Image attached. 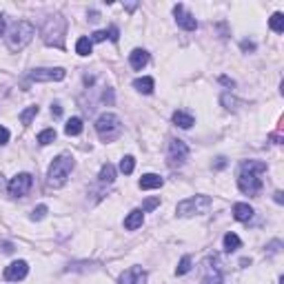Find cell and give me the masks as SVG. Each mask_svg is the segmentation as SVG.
<instances>
[{"mask_svg":"<svg viewBox=\"0 0 284 284\" xmlns=\"http://www.w3.org/2000/svg\"><path fill=\"white\" fill-rule=\"evenodd\" d=\"M267 171V162L260 160H244L240 167V176H238V189L247 196H258L262 191V180L258 176Z\"/></svg>","mask_w":284,"mask_h":284,"instance_id":"cell-1","label":"cell"},{"mask_svg":"<svg viewBox=\"0 0 284 284\" xmlns=\"http://www.w3.org/2000/svg\"><path fill=\"white\" fill-rule=\"evenodd\" d=\"M73 169H75L73 155L60 153L58 158H54V162H51V167H49V173H47V187H49V189L65 187Z\"/></svg>","mask_w":284,"mask_h":284,"instance_id":"cell-2","label":"cell"},{"mask_svg":"<svg viewBox=\"0 0 284 284\" xmlns=\"http://www.w3.org/2000/svg\"><path fill=\"white\" fill-rule=\"evenodd\" d=\"M42 40H45V45L49 47H58V49H63L65 47V34H67V18L60 16V13H56V16L47 18V22L42 25Z\"/></svg>","mask_w":284,"mask_h":284,"instance_id":"cell-3","label":"cell"},{"mask_svg":"<svg viewBox=\"0 0 284 284\" xmlns=\"http://www.w3.org/2000/svg\"><path fill=\"white\" fill-rule=\"evenodd\" d=\"M34 36H36V29H34L31 22H27V20L13 22L7 31V49L9 51H22L31 42Z\"/></svg>","mask_w":284,"mask_h":284,"instance_id":"cell-4","label":"cell"},{"mask_svg":"<svg viewBox=\"0 0 284 284\" xmlns=\"http://www.w3.org/2000/svg\"><path fill=\"white\" fill-rule=\"evenodd\" d=\"M96 131L102 142H113L122 136V122L116 113H102L96 120Z\"/></svg>","mask_w":284,"mask_h":284,"instance_id":"cell-5","label":"cell"},{"mask_svg":"<svg viewBox=\"0 0 284 284\" xmlns=\"http://www.w3.org/2000/svg\"><path fill=\"white\" fill-rule=\"evenodd\" d=\"M213 200L211 196H193V198H187V200L178 202L176 207V213L180 217H191V215H205L207 211L211 209Z\"/></svg>","mask_w":284,"mask_h":284,"instance_id":"cell-6","label":"cell"},{"mask_svg":"<svg viewBox=\"0 0 284 284\" xmlns=\"http://www.w3.org/2000/svg\"><path fill=\"white\" fill-rule=\"evenodd\" d=\"M189 158V144L184 140H171L169 142V149H167V160H169V167H182Z\"/></svg>","mask_w":284,"mask_h":284,"instance_id":"cell-7","label":"cell"},{"mask_svg":"<svg viewBox=\"0 0 284 284\" xmlns=\"http://www.w3.org/2000/svg\"><path fill=\"white\" fill-rule=\"evenodd\" d=\"M31 184H34L31 173H18V176H13L11 182L7 184V191L11 198H25L27 193L31 191Z\"/></svg>","mask_w":284,"mask_h":284,"instance_id":"cell-8","label":"cell"},{"mask_svg":"<svg viewBox=\"0 0 284 284\" xmlns=\"http://www.w3.org/2000/svg\"><path fill=\"white\" fill-rule=\"evenodd\" d=\"M67 71L63 67H40L29 71V80L31 82H58V80H65Z\"/></svg>","mask_w":284,"mask_h":284,"instance_id":"cell-9","label":"cell"},{"mask_svg":"<svg viewBox=\"0 0 284 284\" xmlns=\"http://www.w3.org/2000/svg\"><path fill=\"white\" fill-rule=\"evenodd\" d=\"M224 282V273L217 262V258H207L205 260V276H202V284H222Z\"/></svg>","mask_w":284,"mask_h":284,"instance_id":"cell-10","label":"cell"},{"mask_svg":"<svg viewBox=\"0 0 284 284\" xmlns=\"http://www.w3.org/2000/svg\"><path fill=\"white\" fill-rule=\"evenodd\" d=\"M27 273H29V264H27L25 260H16V262H11L4 269L2 276L7 282H18V280H25Z\"/></svg>","mask_w":284,"mask_h":284,"instance_id":"cell-11","label":"cell"},{"mask_svg":"<svg viewBox=\"0 0 284 284\" xmlns=\"http://www.w3.org/2000/svg\"><path fill=\"white\" fill-rule=\"evenodd\" d=\"M173 13H176V22L184 31H196L198 29V20L184 9V4H176V7H173Z\"/></svg>","mask_w":284,"mask_h":284,"instance_id":"cell-12","label":"cell"},{"mask_svg":"<svg viewBox=\"0 0 284 284\" xmlns=\"http://www.w3.org/2000/svg\"><path fill=\"white\" fill-rule=\"evenodd\" d=\"M120 284H146V271L142 267H131L120 276Z\"/></svg>","mask_w":284,"mask_h":284,"instance_id":"cell-13","label":"cell"},{"mask_svg":"<svg viewBox=\"0 0 284 284\" xmlns=\"http://www.w3.org/2000/svg\"><path fill=\"white\" fill-rule=\"evenodd\" d=\"M146 63H149V51L144 49H134L129 54V65L134 67L136 71H140L142 67H146Z\"/></svg>","mask_w":284,"mask_h":284,"instance_id":"cell-14","label":"cell"},{"mask_svg":"<svg viewBox=\"0 0 284 284\" xmlns=\"http://www.w3.org/2000/svg\"><path fill=\"white\" fill-rule=\"evenodd\" d=\"M142 222H144V213H142L140 209H134L129 213V215L125 217V229L127 231H136L142 226Z\"/></svg>","mask_w":284,"mask_h":284,"instance_id":"cell-15","label":"cell"},{"mask_svg":"<svg viewBox=\"0 0 284 284\" xmlns=\"http://www.w3.org/2000/svg\"><path fill=\"white\" fill-rule=\"evenodd\" d=\"M164 184V180L158 176V173H144V176L140 178V189H144V191H149V189H160Z\"/></svg>","mask_w":284,"mask_h":284,"instance_id":"cell-16","label":"cell"},{"mask_svg":"<svg viewBox=\"0 0 284 284\" xmlns=\"http://www.w3.org/2000/svg\"><path fill=\"white\" fill-rule=\"evenodd\" d=\"M253 209H251L249 205H244V202H238V205H233V217L238 222H249L251 217H253Z\"/></svg>","mask_w":284,"mask_h":284,"instance_id":"cell-17","label":"cell"},{"mask_svg":"<svg viewBox=\"0 0 284 284\" xmlns=\"http://www.w3.org/2000/svg\"><path fill=\"white\" fill-rule=\"evenodd\" d=\"M113 180H116V167H113L111 162L102 164L100 173H98V182L100 184H113Z\"/></svg>","mask_w":284,"mask_h":284,"instance_id":"cell-18","label":"cell"},{"mask_svg":"<svg viewBox=\"0 0 284 284\" xmlns=\"http://www.w3.org/2000/svg\"><path fill=\"white\" fill-rule=\"evenodd\" d=\"M171 120H173V125L180 127V129H191L193 127V116L191 113H187V111H176Z\"/></svg>","mask_w":284,"mask_h":284,"instance_id":"cell-19","label":"cell"},{"mask_svg":"<svg viewBox=\"0 0 284 284\" xmlns=\"http://www.w3.org/2000/svg\"><path fill=\"white\" fill-rule=\"evenodd\" d=\"M134 87L138 89L140 93H144V96H149V93H153L155 82H153V78H138V80H134Z\"/></svg>","mask_w":284,"mask_h":284,"instance_id":"cell-20","label":"cell"},{"mask_svg":"<svg viewBox=\"0 0 284 284\" xmlns=\"http://www.w3.org/2000/svg\"><path fill=\"white\" fill-rule=\"evenodd\" d=\"M91 47H93L91 38L82 36V38H78V42H75V54L78 56H89L91 54Z\"/></svg>","mask_w":284,"mask_h":284,"instance_id":"cell-21","label":"cell"},{"mask_svg":"<svg viewBox=\"0 0 284 284\" xmlns=\"http://www.w3.org/2000/svg\"><path fill=\"white\" fill-rule=\"evenodd\" d=\"M269 27H271V31H276V34H282L284 31V13L282 11H276L271 18H269Z\"/></svg>","mask_w":284,"mask_h":284,"instance_id":"cell-22","label":"cell"},{"mask_svg":"<svg viewBox=\"0 0 284 284\" xmlns=\"http://www.w3.org/2000/svg\"><path fill=\"white\" fill-rule=\"evenodd\" d=\"M65 134L67 136H80L82 134V120H80V118H71V120H67V125H65Z\"/></svg>","mask_w":284,"mask_h":284,"instance_id":"cell-23","label":"cell"},{"mask_svg":"<svg viewBox=\"0 0 284 284\" xmlns=\"http://www.w3.org/2000/svg\"><path fill=\"white\" fill-rule=\"evenodd\" d=\"M38 111H40V109H38V105H31V107H27L25 111H22L18 118H20V122H22L25 127H29V125H31V120H34V118L38 116Z\"/></svg>","mask_w":284,"mask_h":284,"instance_id":"cell-24","label":"cell"},{"mask_svg":"<svg viewBox=\"0 0 284 284\" xmlns=\"http://www.w3.org/2000/svg\"><path fill=\"white\" fill-rule=\"evenodd\" d=\"M222 242H224V249L229 251V253H231V251H235V249H240V247H242V240H240L235 233H226Z\"/></svg>","mask_w":284,"mask_h":284,"instance_id":"cell-25","label":"cell"},{"mask_svg":"<svg viewBox=\"0 0 284 284\" xmlns=\"http://www.w3.org/2000/svg\"><path fill=\"white\" fill-rule=\"evenodd\" d=\"M134 169H136L134 155H125V158L120 160V171L125 173V176H131V173H134Z\"/></svg>","mask_w":284,"mask_h":284,"instance_id":"cell-26","label":"cell"},{"mask_svg":"<svg viewBox=\"0 0 284 284\" xmlns=\"http://www.w3.org/2000/svg\"><path fill=\"white\" fill-rule=\"evenodd\" d=\"M220 102L224 105V109H229V111H238V105H240V100L235 96H231V93H222Z\"/></svg>","mask_w":284,"mask_h":284,"instance_id":"cell-27","label":"cell"},{"mask_svg":"<svg viewBox=\"0 0 284 284\" xmlns=\"http://www.w3.org/2000/svg\"><path fill=\"white\" fill-rule=\"evenodd\" d=\"M54 140H56V131L54 129H45V131H40V134H38V144H42V146L51 144Z\"/></svg>","mask_w":284,"mask_h":284,"instance_id":"cell-28","label":"cell"},{"mask_svg":"<svg viewBox=\"0 0 284 284\" xmlns=\"http://www.w3.org/2000/svg\"><path fill=\"white\" fill-rule=\"evenodd\" d=\"M191 271V258L189 255H184L182 260H180V264L176 267V276H184V273Z\"/></svg>","mask_w":284,"mask_h":284,"instance_id":"cell-29","label":"cell"},{"mask_svg":"<svg viewBox=\"0 0 284 284\" xmlns=\"http://www.w3.org/2000/svg\"><path fill=\"white\" fill-rule=\"evenodd\" d=\"M160 205V198H149V200H144V205H142V213H149V211H153L155 207Z\"/></svg>","mask_w":284,"mask_h":284,"instance_id":"cell-30","label":"cell"},{"mask_svg":"<svg viewBox=\"0 0 284 284\" xmlns=\"http://www.w3.org/2000/svg\"><path fill=\"white\" fill-rule=\"evenodd\" d=\"M47 211H49L47 209V205H38L36 209L31 211V220H42V217L47 215Z\"/></svg>","mask_w":284,"mask_h":284,"instance_id":"cell-31","label":"cell"},{"mask_svg":"<svg viewBox=\"0 0 284 284\" xmlns=\"http://www.w3.org/2000/svg\"><path fill=\"white\" fill-rule=\"evenodd\" d=\"M107 38H109V40H111V42H118V38H120V29H118L116 25H113V27H109V34H107Z\"/></svg>","mask_w":284,"mask_h":284,"instance_id":"cell-32","label":"cell"},{"mask_svg":"<svg viewBox=\"0 0 284 284\" xmlns=\"http://www.w3.org/2000/svg\"><path fill=\"white\" fill-rule=\"evenodd\" d=\"M9 142V129L7 127H0V146H4Z\"/></svg>","mask_w":284,"mask_h":284,"instance_id":"cell-33","label":"cell"},{"mask_svg":"<svg viewBox=\"0 0 284 284\" xmlns=\"http://www.w3.org/2000/svg\"><path fill=\"white\" fill-rule=\"evenodd\" d=\"M107 40V31H93L91 34V42H102Z\"/></svg>","mask_w":284,"mask_h":284,"instance_id":"cell-34","label":"cell"},{"mask_svg":"<svg viewBox=\"0 0 284 284\" xmlns=\"http://www.w3.org/2000/svg\"><path fill=\"white\" fill-rule=\"evenodd\" d=\"M102 102L113 105V89H105V93H102Z\"/></svg>","mask_w":284,"mask_h":284,"instance_id":"cell-35","label":"cell"},{"mask_svg":"<svg viewBox=\"0 0 284 284\" xmlns=\"http://www.w3.org/2000/svg\"><path fill=\"white\" fill-rule=\"evenodd\" d=\"M267 249H269V253H278V251L282 249V242H280V240H273V242L269 244Z\"/></svg>","mask_w":284,"mask_h":284,"instance_id":"cell-36","label":"cell"},{"mask_svg":"<svg viewBox=\"0 0 284 284\" xmlns=\"http://www.w3.org/2000/svg\"><path fill=\"white\" fill-rule=\"evenodd\" d=\"M226 164H229L226 162V158L224 155H220V158H215V162H213V169H224Z\"/></svg>","mask_w":284,"mask_h":284,"instance_id":"cell-37","label":"cell"},{"mask_svg":"<svg viewBox=\"0 0 284 284\" xmlns=\"http://www.w3.org/2000/svg\"><path fill=\"white\" fill-rule=\"evenodd\" d=\"M240 47H242V51H255V42H249V40H242Z\"/></svg>","mask_w":284,"mask_h":284,"instance_id":"cell-38","label":"cell"},{"mask_svg":"<svg viewBox=\"0 0 284 284\" xmlns=\"http://www.w3.org/2000/svg\"><path fill=\"white\" fill-rule=\"evenodd\" d=\"M51 113H54L56 118H60V116H63V107H60L58 102H56V105H51Z\"/></svg>","mask_w":284,"mask_h":284,"instance_id":"cell-39","label":"cell"},{"mask_svg":"<svg viewBox=\"0 0 284 284\" xmlns=\"http://www.w3.org/2000/svg\"><path fill=\"white\" fill-rule=\"evenodd\" d=\"M220 82H222V84H226V87H235V82L229 78V75H220Z\"/></svg>","mask_w":284,"mask_h":284,"instance_id":"cell-40","label":"cell"},{"mask_svg":"<svg viewBox=\"0 0 284 284\" xmlns=\"http://www.w3.org/2000/svg\"><path fill=\"white\" fill-rule=\"evenodd\" d=\"M2 251H4V253H11L13 247H11V244H9V242H2Z\"/></svg>","mask_w":284,"mask_h":284,"instance_id":"cell-41","label":"cell"},{"mask_svg":"<svg viewBox=\"0 0 284 284\" xmlns=\"http://www.w3.org/2000/svg\"><path fill=\"white\" fill-rule=\"evenodd\" d=\"M276 202H278V205H282V202H284V198H282V191H276Z\"/></svg>","mask_w":284,"mask_h":284,"instance_id":"cell-42","label":"cell"},{"mask_svg":"<svg viewBox=\"0 0 284 284\" xmlns=\"http://www.w3.org/2000/svg\"><path fill=\"white\" fill-rule=\"evenodd\" d=\"M2 34H4V18L0 16V36H2Z\"/></svg>","mask_w":284,"mask_h":284,"instance_id":"cell-43","label":"cell"},{"mask_svg":"<svg viewBox=\"0 0 284 284\" xmlns=\"http://www.w3.org/2000/svg\"><path fill=\"white\" fill-rule=\"evenodd\" d=\"M2 187H4V182H2V176H0V191H2Z\"/></svg>","mask_w":284,"mask_h":284,"instance_id":"cell-44","label":"cell"}]
</instances>
